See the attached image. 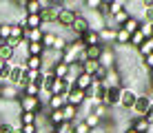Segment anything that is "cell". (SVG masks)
Listing matches in <instances>:
<instances>
[{"label": "cell", "mask_w": 153, "mask_h": 133, "mask_svg": "<svg viewBox=\"0 0 153 133\" xmlns=\"http://www.w3.org/2000/svg\"><path fill=\"white\" fill-rule=\"evenodd\" d=\"M42 106H47V104H42L40 98H31V95H25V93L20 95V100H18L20 113H40Z\"/></svg>", "instance_id": "obj_1"}, {"label": "cell", "mask_w": 153, "mask_h": 133, "mask_svg": "<svg viewBox=\"0 0 153 133\" xmlns=\"http://www.w3.org/2000/svg\"><path fill=\"white\" fill-rule=\"evenodd\" d=\"M20 95H22V89L13 87V84H7V82H2V84H0V102L18 104Z\"/></svg>", "instance_id": "obj_2"}, {"label": "cell", "mask_w": 153, "mask_h": 133, "mask_svg": "<svg viewBox=\"0 0 153 133\" xmlns=\"http://www.w3.org/2000/svg\"><path fill=\"white\" fill-rule=\"evenodd\" d=\"M100 67L102 69H113L118 67V51L115 47H102V53H100Z\"/></svg>", "instance_id": "obj_3"}, {"label": "cell", "mask_w": 153, "mask_h": 133, "mask_svg": "<svg viewBox=\"0 0 153 133\" xmlns=\"http://www.w3.org/2000/svg\"><path fill=\"white\" fill-rule=\"evenodd\" d=\"M149 109H151V100H149V95H144V93H138V100H135L133 109H131L133 118H144V115H146V111H149Z\"/></svg>", "instance_id": "obj_4"}, {"label": "cell", "mask_w": 153, "mask_h": 133, "mask_svg": "<svg viewBox=\"0 0 153 133\" xmlns=\"http://www.w3.org/2000/svg\"><path fill=\"white\" fill-rule=\"evenodd\" d=\"M78 13H80V11H76V9H67V7H65V9H60V13H58V20H56V22L60 25L62 29L69 31L71 25H73V20L78 18Z\"/></svg>", "instance_id": "obj_5"}, {"label": "cell", "mask_w": 153, "mask_h": 133, "mask_svg": "<svg viewBox=\"0 0 153 133\" xmlns=\"http://www.w3.org/2000/svg\"><path fill=\"white\" fill-rule=\"evenodd\" d=\"M135 100H138V91H135V89L124 87L122 89V95H120V109L131 111V109H133V104H135Z\"/></svg>", "instance_id": "obj_6"}, {"label": "cell", "mask_w": 153, "mask_h": 133, "mask_svg": "<svg viewBox=\"0 0 153 133\" xmlns=\"http://www.w3.org/2000/svg\"><path fill=\"white\" fill-rule=\"evenodd\" d=\"M124 87H107V95H104V106H120V95H122Z\"/></svg>", "instance_id": "obj_7"}, {"label": "cell", "mask_w": 153, "mask_h": 133, "mask_svg": "<svg viewBox=\"0 0 153 133\" xmlns=\"http://www.w3.org/2000/svg\"><path fill=\"white\" fill-rule=\"evenodd\" d=\"M69 31H71L73 36H76V38H82V36L89 31V22H87V18H84L82 13H78V18L73 20V25H71V29H69Z\"/></svg>", "instance_id": "obj_8"}, {"label": "cell", "mask_w": 153, "mask_h": 133, "mask_svg": "<svg viewBox=\"0 0 153 133\" xmlns=\"http://www.w3.org/2000/svg\"><path fill=\"white\" fill-rule=\"evenodd\" d=\"M84 102H87V95H84V91H80V89H76L73 87L69 93H67V104H71V106H84Z\"/></svg>", "instance_id": "obj_9"}, {"label": "cell", "mask_w": 153, "mask_h": 133, "mask_svg": "<svg viewBox=\"0 0 153 133\" xmlns=\"http://www.w3.org/2000/svg\"><path fill=\"white\" fill-rule=\"evenodd\" d=\"M98 36H100V45L102 47H115V29L104 27V29L98 31Z\"/></svg>", "instance_id": "obj_10"}, {"label": "cell", "mask_w": 153, "mask_h": 133, "mask_svg": "<svg viewBox=\"0 0 153 133\" xmlns=\"http://www.w3.org/2000/svg\"><path fill=\"white\" fill-rule=\"evenodd\" d=\"M91 84H93V78L89 76V73H80V76L76 78V82H73V87L76 89H80V91L87 93L89 89H91Z\"/></svg>", "instance_id": "obj_11"}, {"label": "cell", "mask_w": 153, "mask_h": 133, "mask_svg": "<svg viewBox=\"0 0 153 133\" xmlns=\"http://www.w3.org/2000/svg\"><path fill=\"white\" fill-rule=\"evenodd\" d=\"M42 38H45V31H42V29H27V31H25V40H27V42L42 45Z\"/></svg>", "instance_id": "obj_12"}, {"label": "cell", "mask_w": 153, "mask_h": 133, "mask_svg": "<svg viewBox=\"0 0 153 133\" xmlns=\"http://www.w3.org/2000/svg\"><path fill=\"white\" fill-rule=\"evenodd\" d=\"M129 126H131V129H133L135 133H149V129H151V124H149V122H146L144 118H133Z\"/></svg>", "instance_id": "obj_13"}, {"label": "cell", "mask_w": 153, "mask_h": 133, "mask_svg": "<svg viewBox=\"0 0 153 133\" xmlns=\"http://www.w3.org/2000/svg\"><path fill=\"white\" fill-rule=\"evenodd\" d=\"M62 115H65V122H76L78 118H80V109L78 106H71V104H67L65 109H62Z\"/></svg>", "instance_id": "obj_14"}, {"label": "cell", "mask_w": 153, "mask_h": 133, "mask_svg": "<svg viewBox=\"0 0 153 133\" xmlns=\"http://www.w3.org/2000/svg\"><path fill=\"white\" fill-rule=\"evenodd\" d=\"M42 16H25V29H42Z\"/></svg>", "instance_id": "obj_15"}, {"label": "cell", "mask_w": 153, "mask_h": 133, "mask_svg": "<svg viewBox=\"0 0 153 133\" xmlns=\"http://www.w3.org/2000/svg\"><path fill=\"white\" fill-rule=\"evenodd\" d=\"M22 93H25V95H31V98H40L42 87H40V84H36V82H27V84L22 87Z\"/></svg>", "instance_id": "obj_16"}, {"label": "cell", "mask_w": 153, "mask_h": 133, "mask_svg": "<svg viewBox=\"0 0 153 133\" xmlns=\"http://www.w3.org/2000/svg\"><path fill=\"white\" fill-rule=\"evenodd\" d=\"M100 53H102V45L84 47V58H87V60H100Z\"/></svg>", "instance_id": "obj_17"}, {"label": "cell", "mask_w": 153, "mask_h": 133, "mask_svg": "<svg viewBox=\"0 0 153 133\" xmlns=\"http://www.w3.org/2000/svg\"><path fill=\"white\" fill-rule=\"evenodd\" d=\"M51 71H53V76H56V78L65 80L67 76H69V65H67V62H56Z\"/></svg>", "instance_id": "obj_18"}, {"label": "cell", "mask_w": 153, "mask_h": 133, "mask_svg": "<svg viewBox=\"0 0 153 133\" xmlns=\"http://www.w3.org/2000/svg\"><path fill=\"white\" fill-rule=\"evenodd\" d=\"M80 40L84 42V47H93V45H100V36H98V31H91V29H89V31L82 36Z\"/></svg>", "instance_id": "obj_19"}, {"label": "cell", "mask_w": 153, "mask_h": 133, "mask_svg": "<svg viewBox=\"0 0 153 133\" xmlns=\"http://www.w3.org/2000/svg\"><path fill=\"white\" fill-rule=\"evenodd\" d=\"M13 56H16V49H11L9 45H0V60L2 62H11L13 60Z\"/></svg>", "instance_id": "obj_20"}, {"label": "cell", "mask_w": 153, "mask_h": 133, "mask_svg": "<svg viewBox=\"0 0 153 133\" xmlns=\"http://www.w3.org/2000/svg\"><path fill=\"white\" fill-rule=\"evenodd\" d=\"M129 40L131 36L124 29H115V47H129Z\"/></svg>", "instance_id": "obj_21"}, {"label": "cell", "mask_w": 153, "mask_h": 133, "mask_svg": "<svg viewBox=\"0 0 153 133\" xmlns=\"http://www.w3.org/2000/svg\"><path fill=\"white\" fill-rule=\"evenodd\" d=\"M135 53H138L140 58H146V56H151V53H153V38L144 40V42H142V45L138 47V51H135Z\"/></svg>", "instance_id": "obj_22"}, {"label": "cell", "mask_w": 153, "mask_h": 133, "mask_svg": "<svg viewBox=\"0 0 153 133\" xmlns=\"http://www.w3.org/2000/svg\"><path fill=\"white\" fill-rule=\"evenodd\" d=\"M38 122V113H20L18 115V126H27Z\"/></svg>", "instance_id": "obj_23"}, {"label": "cell", "mask_w": 153, "mask_h": 133, "mask_svg": "<svg viewBox=\"0 0 153 133\" xmlns=\"http://www.w3.org/2000/svg\"><path fill=\"white\" fill-rule=\"evenodd\" d=\"M82 65V73H89V76L93 78V73L100 69V62L98 60H84V62H80Z\"/></svg>", "instance_id": "obj_24"}, {"label": "cell", "mask_w": 153, "mask_h": 133, "mask_svg": "<svg viewBox=\"0 0 153 133\" xmlns=\"http://www.w3.org/2000/svg\"><path fill=\"white\" fill-rule=\"evenodd\" d=\"M45 47L42 45H36V42H27V56H36V58H42L45 56Z\"/></svg>", "instance_id": "obj_25"}, {"label": "cell", "mask_w": 153, "mask_h": 133, "mask_svg": "<svg viewBox=\"0 0 153 133\" xmlns=\"http://www.w3.org/2000/svg\"><path fill=\"white\" fill-rule=\"evenodd\" d=\"M122 9H126L124 0H109V13H111V18H113L115 13H120Z\"/></svg>", "instance_id": "obj_26"}, {"label": "cell", "mask_w": 153, "mask_h": 133, "mask_svg": "<svg viewBox=\"0 0 153 133\" xmlns=\"http://www.w3.org/2000/svg\"><path fill=\"white\" fill-rule=\"evenodd\" d=\"M27 16H40L42 9H40V2L38 0H27V9H25Z\"/></svg>", "instance_id": "obj_27"}, {"label": "cell", "mask_w": 153, "mask_h": 133, "mask_svg": "<svg viewBox=\"0 0 153 133\" xmlns=\"http://www.w3.org/2000/svg\"><path fill=\"white\" fill-rule=\"evenodd\" d=\"M25 25H16V22H11V38L13 40H25Z\"/></svg>", "instance_id": "obj_28"}, {"label": "cell", "mask_w": 153, "mask_h": 133, "mask_svg": "<svg viewBox=\"0 0 153 133\" xmlns=\"http://www.w3.org/2000/svg\"><path fill=\"white\" fill-rule=\"evenodd\" d=\"M11 38V22H7V20H2L0 22V40H9Z\"/></svg>", "instance_id": "obj_29"}, {"label": "cell", "mask_w": 153, "mask_h": 133, "mask_svg": "<svg viewBox=\"0 0 153 133\" xmlns=\"http://www.w3.org/2000/svg\"><path fill=\"white\" fill-rule=\"evenodd\" d=\"M122 29L126 31V33H135V31H138L140 29V22H138V20H135V18H129V20H126V22H124V27H122Z\"/></svg>", "instance_id": "obj_30"}, {"label": "cell", "mask_w": 153, "mask_h": 133, "mask_svg": "<svg viewBox=\"0 0 153 133\" xmlns=\"http://www.w3.org/2000/svg\"><path fill=\"white\" fill-rule=\"evenodd\" d=\"M140 33L144 36V40L153 38V25L151 22H140Z\"/></svg>", "instance_id": "obj_31"}, {"label": "cell", "mask_w": 153, "mask_h": 133, "mask_svg": "<svg viewBox=\"0 0 153 133\" xmlns=\"http://www.w3.org/2000/svg\"><path fill=\"white\" fill-rule=\"evenodd\" d=\"M53 133H73V124L71 122H60L58 126H53Z\"/></svg>", "instance_id": "obj_32"}, {"label": "cell", "mask_w": 153, "mask_h": 133, "mask_svg": "<svg viewBox=\"0 0 153 133\" xmlns=\"http://www.w3.org/2000/svg\"><path fill=\"white\" fill-rule=\"evenodd\" d=\"M56 38H58V33H45V38H42V47H45V49H51V47H53V42H56Z\"/></svg>", "instance_id": "obj_33"}, {"label": "cell", "mask_w": 153, "mask_h": 133, "mask_svg": "<svg viewBox=\"0 0 153 133\" xmlns=\"http://www.w3.org/2000/svg\"><path fill=\"white\" fill-rule=\"evenodd\" d=\"M73 133H91V129H89L82 120H76L73 122Z\"/></svg>", "instance_id": "obj_34"}, {"label": "cell", "mask_w": 153, "mask_h": 133, "mask_svg": "<svg viewBox=\"0 0 153 133\" xmlns=\"http://www.w3.org/2000/svg\"><path fill=\"white\" fill-rule=\"evenodd\" d=\"M0 133H18V126L11 122H0Z\"/></svg>", "instance_id": "obj_35"}, {"label": "cell", "mask_w": 153, "mask_h": 133, "mask_svg": "<svg viewBox=\"0 0 153 133\" xmlns=\"http://www.w3.org/2000/svg\"><path fill=\"white\" fill-rule=\"evenodd\" d=\"M142 67H144V69H151L153 67V53H151V56H146V58H142Z\"/></svg>", "instance_id": "obj_36"}, {"label": "cell", "mask_w": 153, "mask_h": 133, "mask_svg": "<svg viewBox=\"0 0 153 133\" xmlns=\"http://www.w3.org/2000/svg\"><path fill=\"white\" fill-rule=\"evenodd\" d=\"M144 120H146V122H149V124H153V106H151V109H149V111H146V115H144Z\"/></svg>", "instance_id": "obj_37"}, {"label": "cell", "mask_w": 153, "mask_h": 133, "mask_svg": "<svg viewBox=\"0 0 153 133\" xmlns=\"http://www.w3.org/2000/svg\"><path fill=\"white\" fill-rule=\"evenodd\" d=\"M122 133H135V131H133V129H131V126H126V129H124Z\"/></svg>", "instance_id": "obj_38"}, {"label": "cell", "mask_w": 153, "mask_h": 133, "mask_svg": "<svg viewBox=\"0 0 153 133\" xmlns=\"http://www.w3.org/2000/svg\"><path fill=\"white\" fill-rule=\"evenodd\" d=\"M4 65H7V62H2V60H0V71H2V67H4Z\"/></svg>", "instance_id": "obj_39"}, {"label": "cell", "mask_w": 153, "mask_h": 133, "mask_svg": "<svg viewBox=\"0 0 153 133\" xmlns=\"http://www.w3.org/2000/svg\"><path fill=\"white\" fill-rule=\"evenodd\" d=\"M149 82H151V89H153V80H149Z\"/></svg>", "instance_id": "obj_40"}, {"label": "cell", "mask_w": 153, "mask_h": 133, "mask_svg": "<svg viewBox=\"0 0 153 133\" xmlns=\"http://www.w3.org/2000/svg\"><path fill=\"white\" fill-rule=\"evenodd\" d=\"M0 84H2V82H0Z\"/></svg>", "instance_id": "obj_41"}]
</instances>
